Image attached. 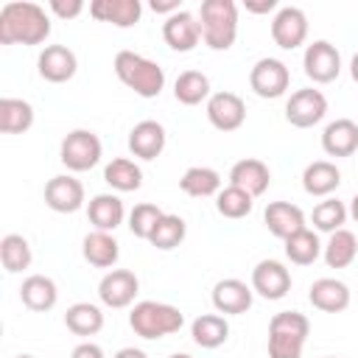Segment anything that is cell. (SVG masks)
<instances>
[{
	"instance_id": "6da1fadb",
	"label": "cell",
	"mask_w": 358,
	"mask_h": 358,
	"mask_svg": "<svg viewBox=\"0 0 358 358\" xmlns=\"http://www.w3.org/2000/svg\"><path fill=\"white\" fill-rule=\"evenodd\" d=\"M50 36V17L39 3L11 0L0 8L3 45H42Z\"/></svg>"
},
{
	"instance_id": "7a4b0ae2",
	"label": "cell",
	"mask_w": 358,
	"mask_h": 358,
	"mask_svg": "<svg viewBox=\"0 0 358 358\" xmlns=\"http://www.w3.org/2000/svg\"><path fill=\"white\" fill-rule=\"evenodd\" d=\"M115 76L140 98H157L165 87V70L134 50H120L115 56Z\"/></svg>"
},
{
	"instance_id": "3957f363",
	"label": "cell",
	"mask_w": 358,
	"mask_h": 358,
	"mask_svg": "<svg viewBox=\"0 0 358 358\" xmlns=\"http://www.w3.org/2000/svg\"><path fill=\"white\" fill-rule=\"evenodd\" d=\"M201 39L210 50H229L238 36V6L232 0H204L199 11Z\"/></svg>"
},
{
	"instance_id": "277c9868",
	"label": "cell",
	"mask_w": 358,
	"mask_h": 358,
	"mask_svg": "<svg viewBox=\"0 0 358 358\" xmlns=\"http://www.w3.org/2000/svg\"><path fill=\"white\" fill-rule=\"evenodd\" d=\"M129 324L140 338H162L171 333H179L185 324V316L179 308L168 305V302H154V299H143L131 308L129 313Z\"/></svg>"
},
{
	"instance_id": "5b68a950",
	"label": "cell",
	"mask_w": 358,
	"mask_h": 358,
	"mask_svg": "<svg viewBox=\"0 0 358 358\" xmlns=\"http://www.w3.org/2000/svg\"><path fill=\"white\" fill-rule=\"evenodd\" d=\"M101 140H98V134L95 131H90V129H76V131H70L64 140H62V145H59V159H62V165L67 168V171H76V173H81V171H90V168H95L98 162H101Z\"/></svg>"
},
{
	"instance_id": "8992f818",
	"label": "cell",
	"mask_w": 358,
	"mask_h": 358,
	"mask_svg": "<svg viewBox=\"0 0 358 358\" xmlns=\"http://www.w3.org/2000/svg\"><path fill=\"white\" fill-rule=\"evenodd\" d=\"M302 67H305V76L316 84H330L338 78L341 73V53L336 50V45H330L327 39H316L305 48V56H302Z\"/></svg>"
},
{
	"instance_id": "52a82bcc",
	"label": "cell",
	"mask_w": 358,
	"mask_h": 358,
	"mask_svg": "<svg viewBox=\"0 0 358 358\" xmlns=\"http://www.w3.org/2000/svg\"><path fill=\"white\" fill-rule=\"evenodd\" d=\"M288 84H291V73H288L285 62L271 59V56L257 59L252 73H249V87L260 98H280V95H285Z\"/></svg>"
},
{
	"instance_id": "ba28073f",
	"label": "cell",
	"mask_w": 358,
	"mask_h": 358,
	"mask_svg": "<svg viewBox=\"0 0 358 358\" xmlns=\"http://www.w3.org/2000/svg\"><path fill=\"white\" fill-rule=\"evenodd\" d=\"M324 115H327V98L313 87L291 92V98L285 103V120L291 126H296V129H310Z\"/></svg>"
},
{
	"instance_id": "9c48e42d",
	"label": "cell",
	"mask_w": 358,
	"mask_h": 358,
	"mask_svg": "<svg viewBox=\"0 0 358 358\" xmlns=\"http://www.w3.org/2000/svg\"><path fill=\"white\" fill-rule=\"evenodd\" d=\"M271 39L282 50H294L308 39V17L296 6H282L271 20Z\"/></svg>"
},
{
	"instance_id": "30bf717a",
	"label": "cell",
	"mask_w": 358,
	"mask_h": 358,
	"mask_svg": "<svg viewBox=\"0 0 358 358\" xmlns=\"http://www.w3.org/2000/svg\"><path fill=\"white\" fill-rule=\"evenodd\" d=\"M207 120L218 129V131H235L243 126L246 120V103L241 95L235 92H213L207 98Z\"/></svg>"
},
{
	"instance_id": "8fae6325",
	"label": "cell",
	"mask_w": 358,
	"mask_h": 358,
	"mask_svg": "<svg viewBox=\"0 0 358 358\" xmlns=\"http://www.w3.org/2000/svg\"><path fill=\"white\" fill-rule=\"evenodd\" d=\"M140 291V280L129 268H112L98 282V296L106 308H129Z\"/></svg>"
},
{
	"instance_id": "7c38bea8",
	"label": "cell",
	"mask_w": 358,
	"mask_h": 358,
	"mask_svg": "<svg viewBox=\"0 0 358 358\" xmlns=\"http://www.w3.org/2000/svg\"><path fill=\"white\" fill-rule=\"evenodd\" d=\"M162 39H165V45L171 48V50H176V53H187V50H193L196 45H199V39H201V22L196 20V14H190V11H176V14H171L165 22H162Z\"/></svg>"
},
{
	"instance_id": "4fadbf2b",
	"label": "cell",
	"mask_w": 358,
	"mask_h": 358,
	"mask_svg": "<svg viewBox=\"0 0 358 358\" xmlns=\"http://www.w3.org/2000/svg\"><path fill=\"white\" fill-rule=\"evenodd\" d=\"M252 291L263 299H282L291 291V271L280 260H260L252 268Z\"/></svg>"
},
{
	"instance_id": "5bb4252c",
	"label": "cell",
	"mask_w": 358,
	"mask_h": 358,
	"mask_svg": "<svg viewBox=\"0 0 358 358\" xmlns=\"http://www.w3.org/2000/svg\"><path fill=\"white\" fill-rule=\"evenodd\" d=\"M36 67H39V76H42L45 81H50V84H64V81H70V78L76 76L78 59H76V53H73L70 48H64V45H48V48L39 53Z\"/></svg>"
},
{
	"instance_id": "9a60e30c",
	"label": "cell",
	"mask_w": 358,
	"mask_h": 358,
	"mask_svg": "<svg viewBox=\"0 0 358 358\" xmlns=\"http://www.w3.org/2000/svg\"><path fill=\"white\" fill-rule=\"evenodd\" d=\"M45 204L53 213H76L84 207V185L73 176H53L45 185Z\"/></svg>"
},
{
	"instance_id": "2e32d148",
	"label": "cell",
	"mask_w": 358,
	"mask_h": 358,
	"mask_svg": "<svg viewBox=\"0 0 358 358\" xmlns=\"http://www.w3.org/2000/svg\"><path fill=\"white\" fill-rule=\"evenodd\" d=\"M213 305L218 313H229V316L246 313L252 308V285H246L238 277L218 280L213 288Z\"/></svg>"
},
{
	"instance_id": "e0dca14e",
	"label": "cell",
	"mask_w": 358,
	"mask_h": 358,
	"mask_svg": "<svg viewBox=\"0 0 358 358\" xmlns=\"http://www.w3.org/2000/svg\"><path fill=\"white\" fill-rule=\"evenodd\" d=\"M263 221H266L268 232L274 238H282V241H288L291 235L305 229V213L291 201H271L263 213Z\"/></svg>"
},
{
	"instance_id": "ac0fdd59",
	"label": "cell",
	"mask_w": 358,
	"mask_h": 358,
	"mask_svg": "<svg viewBox=\"0 0 358 358\" xmlns=\"http://www.w3.org/2000/svg\"><path fill=\"white\" fill-rule=\"evenodd\" d=\"M322 148L330 157H352L358 151V123L350 117H338L324 126Z\"/></svg>"
},
{
	"instance_id": "d6986e66",
	"label": "cell",
	"mask_w": 358,
	"mask_h": 358,
	"mask_svg": "<svg viewBox=\"0 0 358 358\" xmlns=\"http://www.w3.org/2000/svg\"><path fill=\"white\" fill-rule=\"evenodd\" d=\"M90 14L101 22H112L117 28H131L143 17L140 0H92Z\"/></svg>"
},
{
	"instance_id": "ffe728a7",
	"label": "cell",
	"mask_w": 358,
	"mask_h": 358,
	"mask_svg": "<svg viewBox=\"0 0 358 358\" xmlns=\"http://www.w3.org/2000/svg\"><path fill=\"white\" fill-rule=\"evenodd\" d=\"M165 129L157 120H140L129 131V151L140 159H157L165 148Z\"/></svg>"
},
{
	"instance_id": "44dd1931",
	"label": "cell",
	"mask_w": 358,
	"mask_h": 358,
	"mask_svg": "<svg viewBox=\"0 0 358 358\" xmlns=\"http://www.w3.org/2000/svg\"><path fill=\"white\" fill-rule=\"evenodd\" d=\"M308 299L313 308H319L324 313H341L350 308V288L336 277H322L310 285Z\"/></svg>"
},
{
	"instance_id": "7402d4cb",
	"label": "cell",
	"mask_w": 358,
	"mask_h": 358,
	"mask_svg": "<svg viewBox=\"0 0 358 358\" xmlns=\"http://www.w3.org/2000/svg\"><path fill=\"white\" fill-rule=\"evenodd\" d=\"M229 185L246 190L252 199L255 196H263L271 185V173H268V165L260 162V159H241L232 165L229 171Z\"/></svg>"
},
{
	"instance_id": "603a6c76",
	"label": "cell",
	"mask_w": 358,
	"mask_h": 358,
	"mask_svg": "<svg viewBox=\"0 0 358 358\" xmlns=\"http://www.w3.org/2000/svg\"><path fill=\"white\" fill-rule=\"evenodd\" d=\"M20 299H22V305H25L28 310L45 313V310H50V308L56 305L59 288H56V282H53L50 277H45V274H31V277H25L22 285H20Z\"/></svg>"
},
{
	"instance_id": "cb8c5ba5",
	"label": "cell",
	"mask_w": 358,
	"mask_h": 358,
	"mask_svg": "<svg viewBox=\"0 0 358 358\" xmlns=\"http://www.w3.org/2000/svg\"><path fill=\"white\" fill-rule=\"evenodd\" d=\"M123 215H126L123 201H120L115 193H98V196L90 199L87 218H90V224H92L95 229L112 232V229H117V227L123 224Z\"/></svg>"
},
{
	"instance_id": "d4e9b609",
	"label": "cell",
	"mask_w": 358,
	"mask_h": 358,
	"mask_svg": "<svg viewBox=\"0 0 358 358\" xmlns=\"http://www.w3.org/2000/svg\"><path fill=\"white\" fill-rule=\"evenodd\" d=\"M81 252H84V260L90 266H95V268H109L120 257V246L112 238V232H101V229H95V232H90L84 238Z\"/></svg>"
},
{
	"instance_id": "484cf974",
	"label": "cell",
	"mask_w": 358,
	"mask_h": 358,
	"mask_svg": "<svg viewBox=\"0 0 358 358\" xmlns=\"http://www.w3.org/2000/svg\"><path fill=\"white\" fill-rule=\"evenodd\" d=\"M338 185H341V171L327 159L310 162L302 173V187L308 196H330Z\"/></svg>"
},
{
	"instance_id": "4316f807",
	"label": "cell",
	"mask_w": 358,
	"mask_h": 358,
	"mask_svg": "<svg viewBox=\"0 0 358 358\" xmlns=\"http://www.w3.org/2000/svg\"><path fill=\"white\" fill-rule=\"evenodd\" d=\"M179 187H182V193H187L193 199L218 196L221 193V173L215 168H207V165H193L182 173Z\"/></svg>"
},
{
	"instance_id": "83f0119b",
	"label": "cell",
	"mask_w": 358,
	"mask_h": 358,
	"mask_svg": "<svg viewBox=\"0 0 358 358\" xmlns=\"http://www.w3.org/2000/svg\"><path fill=\"white\" fill-rule=\"evenodd\" d=\"M190 336L199 347L204 350H215L229 338V324L221 313H201L193 324H190Z\"/></svg>"
},
{
	"instance_id": "f1b7e54d",
	"label": "cell",
	"mask_w": 358,
	"mask_h": 358,
	"mask_svg": "<svg viewBox=\"0 0 358 358\" xmlns=\"http://www.w3.org/2000/svg\"><path fill=\"white\" fill-rule=\"evenodd\" d=\"M34 126V106L22 98H0V131L22 134Z\"/></svg>"
},
{
	"instance_id": "f546056e",
	"label": "cell",
	"mask_w": 358,
	"mask_h": 358,
	"mask_svg": "<svg viewBox=\"0 0 358 358\" xmlns=\"http://www.w3.org/2000/svg\"><path fill=\"white\" fill-rule=\"evenodd\" d=\"M64 324H67V330L76 333V336H95V333H101V327H103V313H101V308L92 305V302H76V305L67 308Z\"/></svg>"
},
{
	"instance_id": "4dcf8cb0",
	"label": "cell",
	"mask_w": 358,
	"mask_h": 358,
	"mask_svg": "<svg viewBox=\"0 0 358 358\" xmlns=\"http://www.w3.org/2000/svg\"><path fill=\"white\" fill-rule=\"evenodd\" d=\"M173 98L185 106H196L210 98V78L201 70H185L173 81Z\"/></svg>"
},
{
	"instance_id": "1f68e13d",
	"label": "cell",
	"mask_w": 358,
	"mask_h": 358,
	"mask_svg": "<svg viewBox=\"0 0 358 358\" xmlns=\"http://www.w3.org/2000/svg\"><path fill=\"white\" fill-rule=\"evenodd\" d=\"M103 182L112 187V190H120V193H129V190H137L143 185V171L134 159H126V157H117L112 159L106 168H103Z\"/></svg>"
},
{
	"instance_id": "d6a6232c",
	"label": "cell",
	"mask_w": 358,
	"mask_h": 358,
	"mask_svg": "<svg viewBox=\"0 0 358 358\" xmlns=\"http://www.w3.org/2000/svg\"><path fill=\"white\" fill-rule=\"evenodd\" d=\"M358 255V238L350 229L330 232V241L324 243V263L330 268H347Z\"/></svg>"
},
{
	"instance_id": "836d02e7",
	"label": "cell",
	"mask_w": 358,
	"mask_h": 358,
	"mask_svg": "<svg viewBox=\"0 0 358 358\" xmlns=\"http://www.w3.org/2000/svg\"><path fill=\"white\" fill-rule=\"evenodd\" d=\"M322 243H319V235L313 232V229H299L296 235H291L288 241H285V257L291 260V263H296V266H310L319 255H322Z\"/></svg>"
},
{
	"instance_id": "e575fe53",
	"label": "cell",
	"mask_w": 358,
	"mask_h": 358,
	"mask_svg": "<svg viewBox=\"0 0 358 358\" xmlns=\"http://www.w3.org/2000/svg\"><path fill=\"white\" fill-rule=\"evenodd\" d=\"M0 260H3V268H6L8 274L25 271V268L31 266V260H34L31 243H28L22 235H17V232L6 235V238L0 241Z\"/></svg>"
},
{
	"instance_id": "d590c367",
	"label": "cell",
	"mask_w": 358,
	"mask_h": 358,
	"mask_svg": "<svg viewBox=\"0 0 358 358\" xmlns=\"http://www.w3.org/2000/svg\"><path fill=\"white\" fill-rule=\"evenodd\" d=\"M185 235H187V224H185V218L165 213V215L159 218V224L154 227L148 243L157 246V249H162V252H168V249H176V246L185 241Z\"/></svg>"
},
{
	"instance_id": "8d00e7d4",
	"label": "cell",
	"mask_w": 358,
	"mask_h": 358,
	"mask_svg": "<svg viewBox=\"0 0 358 358\" xmlns=\"http://www.w3.org/2000/svg\"><path fill=\"white\" fill-rule=\"evenodd\" d=\"M350 210L344 207V201L338 199H324L313 207L310 213V221L319 232H336V229H344V221H347Z\"/></svg>"
},
{
	"instance_id": "74e56055",
	"label": "cell",
	"mask_w": 358,
	"mask_h": 358,
	"mask_svg": "<svg viewBox=\"0 0 358 358\" xmlns=\"http://www.w3.org/2000/svg\"><path fill=\"white\" fill-rule=\"evenodd\" d=\"M252 207H255V199H252L246 190L235 187V185L224 187V190L215 196V210H218L224 218H246V215L252 213Z\"/></svg>"
},
{
	"instance_id": "f35d334b",
	"label": "cell",
	"mask_w": 358,
	"mask_h": 358,
	"mask_svg": "<svg viewBox=\"0 0 358 358\" xmlns=\"http://www.w3.org/2000/svg\"><path fill=\"white\" fill-rule=\"evenodd\" d=\"M268 333L305 341L308 333H310V322H308V316L299 313V310H282V313H274V316H271V322H268Z\"/></svg>"
},
{
	"instance_id": "ab89813d",
	"label": "cell",
	"mask_w": 358,
	"mask_h": 358,
	"mask_svg": "<svg viewBox=\"0 0 358 358\" xmlns=\"http://www.w3.org/2000/svg\"><path fill=\"white\" fill-rule=\"evenodd\" d=\"M162 215H165V213H162L157 204H151V201L137 204V207L129 213V229H131V235H137V238L148 241V238H151V232H154V227L159 224V218H162Z\"/></svg>"
},
{
	"instance_id": "60d3db41",
	"label": "cell",
	"mask_w": 358,
	"mask_h": 358,
	"mask_svg": "<svg viewBox=\"0 0 358 358\" xmlns=\"http://www.w3.org/2000/svg\"><path fill=\"white\" fill-rule=\"evenodd\" d=\"M302 347H305V341H299V338L268 333V358H302Z\"/></svg>"
},
{
	"instance_id": "b9f144b4",
	"label": "cell",
	"mask_w": 358,
	"mask_h": 358,
	"mask_svg": "<svg viewBox=\"0 0 358 358\" xmlns=\"http://www.w3.org/2000/svg\"><path fill=\"white\" fill-rule=\"evenodd\" d=\"M50 11L56 14V17H62V20H73V17H78L81 11H84V3L81 0H50Z\"/></svg>"
},
{
	"instance_id": "7bdbcfd3",
	"label": "cell",
	"mask_w": 358,
	"mask_h": 358,
	"mask_svg": "<svg viewBox=\"0 0 358 358\" xmlns=\"http://www.w3.org/2000/svg\"><path fill=\"white\" fill-rule=\"evenodd\" d=\"M70 358H103V350H101L98 344H92V341H84V344H78V347L73 350Z\"/></svg>"
},
{
	"instance_id": "ee69618b",
	"label": "cell",
	"mask_w": 358,
	"mask_h": 358,
	"mask_svg": "<svg viewBox=\"0 0 358 358\" xmlns=\"http://www.w3.org/2000/svg\"><path fill=\"white\" fill-rule=\"evenodd\" d=\"M151 8L157 11V14H176V11H182L179 8V0H151Z\"/></svg>"
},
{
	"instance_id": "f6af8a7d",
	"label": "cell",
	"mask_w": 358,
	"mask_h": 358,
	"mask_svg": "<svg viewBox=\"0 0 358 358\" xmlns=\"http://www.w3.org/2000/svg\"><path fill=\"white\" fill-rule=\"evenodd\" d=\"M274 8H277V0H260V3L246 0V11H252V14H268Z\"/></svg>"
},
{
	"instance_id": "bcb514c9",
	"label": "cell",
	"mask_w": 358,
	"mask_h": 358,
	"mask_svg": "<svg viewBox=\"0 0 358 358\" xmlns=\"http://www.w3.org/2000/svg\"><path fill=\"white\" fill-rule=\"evenodd\" d=\"M115 358H148V355L143 350H137V347H123V350L115 352Z\"/></svg>"
},
{
	"instance_id": "7dc6e473",
	"label": "cell",
	"mask_w": 358,
	"mask_h": 358,
	"mask_svg": "<svg viewBox=\"0 0 358 358\" xmlns=\"http://www.w3.org/2000/svg\"><path fill=\"white\" fill-rule=\"evenodd\" d=\"M350 76H352V81L358 84V53H355L352 62H350Z\"/></svg>"
},
{
	"instance_id": "c3c4849f",
	"label": "cell",
	"mask_w": 358,
	"mask_h": 358,
	"mask_svg": "<svg viewBox=\"0 0 358 358\" xmlns=\"http://www.w3.org/2000/svg\"><path fill=\"white\" fill-rule=\"evenodd\" d=\"M350 215L355 218V224H358V193L352 196V201H350Z\"/></svg>"
},
{
	"instance_id": "681fc988",
	"label": "cell",
	"mask_w": 358,
	"mask_h": 358,
	"mask_svg": "<svg viewBox=\"0 0 358 358\" xmlns=\"http://www.w3.org/2000/svg\"><path fill=\"white\" fill-rule=\"evenodd\" d=\"M171 358H190V355H187V352H173Z\"/></svg>"
},
{
	"instance_id": "f907efd6",
	"label": "cell",
	"mask_w": 358,
	"mask_h": 358,
	"mask_svg": "<svg viewBox=\"0 0 358 358\" xmlns=\"http://www.w3.org/2000/svg\"><path fill=\"white\" fill-rule=\"evenodd\" d=\"M17 358H34V355H17Z\"/></svg>"
},
{
	"instance_id": "816d5d0a",
	"label": "cell",
	"mask_w": 358,
	"mask_h": 358,
	"mask_svg": "<svg viewBox=\"0 0 358 358\" xmlns=\"http://www.w3.org/2000/svg\"><path fill=\"white\" fill-rule=\"evenodd\" d=\"M327 358H336V355H327Z\"/></svg>"
}]
</instances>
